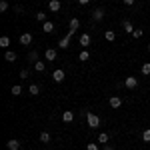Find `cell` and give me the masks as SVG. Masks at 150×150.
<instances>
[{
	"mask_svg": "<svg viewBox=\"0 0 150 150\" xmlns=\"http://www.w3.org/2000/svg\"><path fill=\"white\" fill-rule=\"evenodd\" d=\"M86 122H88V126H90V128H98V126H100V116H98V114H92V112H88V116H86Z\"/></svg>",
	"mask_w": 150,
	"mask_h": 150,
	"instance_id": "1",
	"label": "cell"
},
{
	"mask_svg": "<svg viewBox=\"0 0 150 150\" xmlns=\"http://www.w3.org/2000/svg\"><path fill=\"white\" fill-rule=\"evenodd\" d=\"M124 86H126L128 90L138 88V78H136V76H126V78H124Z\"/></svg>",
	"mask_w": 150,
	"mask_h": 150,
	"instance_id": "2",
	"label": "cell"
},
{
	"mask_svg": "<svg viewBox=\"0 0 150 150\" xmlns=\"http://www.w3.org/2000/svg\"><path fill=\"white\" fill-rule=\"evenodd\" d=\"M72 34H74V32H72V30H68V34H66L62 40H60V42H58V46L62 48V50H66V48L70 46V38H72Z\"/></svg>",
	"mask_w": 150,
	"mask_h": 150,
	"instance_id": "3",
	"label": "cell"
},
{
	"mask_svg": "<svg viewBox=\"0 0 150 150\" xmlns=\"http://www.w3.org/2000/svg\"><path fill=\"white\" fill-rule=\"evenodd\" d=\"M108 106H110V108H120V106H122V98H120V96H110V98H108Z\"/></svg>",
	"mask_w": 150,
	"mask_h": 150,
	"instance_id": "4",
	"label": "cell"
},
{
	"mask_svg": "<svg viewBox=\"0 0 150 150\" xmlns=\"http://www.w3.org/2000/svg\"><path fill=\"white\" fill-rule=\"evenodd\" d=\"M104 16H106L104 8H96V10H92V20H94V22H100Z\"/></svg>",
	"mask_w": 150,
	"mask_h": 150,
	"instance_id": "5",
	"label": "cell"
},
{
	"mask_svg": "<svg viewBox=\"0 0 150 150\" xmlns=\"http://www.w3.org/2000/svg\"><path fill=\"white\" fill-rule=\"evenodd\" d=\"M20 44H22V46H30V44H32V34H30V32L20 34Z\"/></svg>",
	"mask_w": 150,
	"mask_h": 150,
	"instance_id": "6",
	"label": "cell"
},
{
	"mask_svg": "<svg viewBox=\"0 0 150 150\" xmlns=\"http://www.w3.org/2000/svg\"><path fill=\"white\" fill-rule=\"evenodd\" d=\"M64 78H66V74H64V70H62V68L52 72V80H54V82H62Z\"/></svg>",
	"mask_w": 150,
	"mask_h": 150,
	"instance_id": "7",
	"label": "cell"
},
{
	"mask_svg": "<svg viewBox=\"0 0 150 150\" xmlns=\"http://www.w3.org/2000/svg\"><path fill=\"white\" fill-rule=\"evenodd\" d=\"M78 44H80L82 48H88L90 46V34H82L80 38H78Z\"/></svg>",
	"mask_w": 150,
	"mask_h": 150,
	"instance_id": "8",
	"label": "cell"
},
{
	"mask_svg": "<svg viewBox=\"0 0 150 150\" xmlns=\"http://www.w3.org/2000/svg\"><path fill=\"white\" fill-rule=\"evenodd\" d=\"M6 148L8 150H20V140H16V138H12L6 142Z\"/></svg>",
	"mask_w": 150,
	"mask_h": 150,
	"instance_id": "9",
	"label": "cell"
},
{
	"mask_svg": "<svg viewBox=\"0 0 150 150\" xmlns=\"http://www.w3.org/2000/svg\"><path fill=\"white\" fill-rule=\"evenodd\" d=\"M62 120H64L66 124H70V122L74 120V112H72V110H64V112H62Z\"/></svg>",
	"mask_w": 150,
	"mask_h": 150,
	"instance_id": "10",
	"label": "cell"
},
{
	"mask_svg": "<svg viewBox=\"0 0 150 150\" xmlns=\"http://www.w3.org/2000/svg\"><path fill=\"white\" fill-rule=\"evenodd\" d=\"M44 58H46L48 62H52V60H56V50H54V48H48L46 52H44Z\"/></svg>",
	"mask_w": 150,
	"mask_h": 150,
	"instance_id": "11",
	"label": "cell"
},
{
	"mask_svg": "<svg viewBox=\"0 0 150 150\" xmlns=\"http://www.w3.org/2000/svg\"><path fill=\"white\" fill-rule=\"evenodd\" d=\"M48 8H50V12H60V0H50Z\"/></svg>",
	"mask_w": 150,
	"mask_h": 150,
	"instance_id": "12",
	"label": "cell"
},
{
	"mask_svg": "<svg viewBox=\"0 0 150 150\" xmlns=\"http://www.w3.org/2000/svg\"><path fill=\"white\" fill-rule=\"evenodd\" d=\"M68 26H70V30H72V32H76V30L80 28V20H78V18H70Z\"/></svg>",
	"mask_w": 150,
	"mask_h": 150,
	"instance_id": "13",
	"label": "cell"
},
{
	"mask_svg": "<svg viewBox=\"0 0 150 150\" xmlns=\"http://www.w3.org/2000/svg\"><path fill=\"white\" fill-rule=\"evenodd\" d=\"M4 60H6V62H16V52L6 50V52H4Z\"/></svg>",
	"mask_w": 150,
	"mask_h": 150,
	"instance_id": "14",
	"label": "cell"
},
{
	"mask_svg": "<svg viewBox=\"0 0 150 150\" xmlns=\"http://www.w3.org/2000/svg\"><path fill=\"white\" fill-rule=\"evenodd\" d=\"M122 28H124V32H128V34H132V32H134V26H132L130 20H124V22H122Z\"/></svg>",
	"mask_w": 150,
	"mask_h": 150,
	"instance_id": "15",
	"label": "cell"
},
{
	"mask_svg": "<svg viewBox=\"0 0 150 150\" xmlns=\"http://www.w3.org/2000/svg\"><path fill=\"white\" fill-rule=\"evenodd\" d=\"M40 142H42V144H50V142H52V140H50V132H46V130L40 132Z\"/></svg>",
	"mask_w": 150,
	"mask_h": 150,
	"instance_id": "16",
	"label": "cell"
},
{
	"mask_svg": "<svg viewBox=\"0 0 150 150\" xmlns=\"http://www.w3.org/2000/svg\"><path fill=\"white\" fill-rule=\"evenodd\" d=\"M28 94H30V96H38V94H40L38 84H30V86H28Z\"/></svg>",
	"mask_w": 150,
	"mask_h": 150,
	"instance_id": "17",
	"label": "cell"
},
{
	"mask_svg": "<svg viewBox=\"0 0 150 150\" xmlns=\"http://www.w3.org/2000/svg\"><path fill=\"white\" fill-rule=\"evenodd\" d=\"M104 38H106L108 42H114L116 40V32L114 30H106V32H104Z\"/></svg>",
	"mask_w": 150,
	"mask_h": 150,
	"instance_id": "18",
	"label": "cell"
},
{
	"mask_svg": "<svg viewBox=\"0 0 150 150\" xmlns=\"http://www.w3.org/2000/svg\"><path fill=\"white\" fill-rule=\"evenodd\" d=\"M78 60H80V62H86V60H90V52H88V50H82L80 54H78Z\"/></svg>",
	"mask_w": 150,
	"mask_h": 150,
	"instance_id": "19",
	"label": "cell"
},
{
	"mask_svg": "<svg viewBox=\"0 0 150 150\" xmlns=\"http://www.w3.org/2000/svg\"><path fill=\"white\" fill-rule=\"evenodd\" d=\"M34 18L38 20V22H42V24L48 22V20H46V12H36V14H34Z\"/></svg>",
	"mask_w": 150,
	"mask_h": 150,
	"instance_id": "20",
	"label": "cell"
},
{
	"mask_svg": "<svg viewBox=\"0 0 150 150\" xmlns=\"http://www.w3.org/2000/svg\"><path fill=\"white\" fill-rule=\"evenodd\" d=\"M8 46H10V38H8V36H2V38H0V48H6V50H8Z\"/></svg>",
	"mask_w": 150,
	"mask_h": 150,
	"instance_id": "21",
	"label": "cell"
},
{
	"mask_svg": "<svg viewBox=\"0 0 150 150\" xmlns=\"http://www.w3.org/2000/svg\"><path fill=\"white\" fill-rule=\"evenodd\" d=\"M96 140H98V144H108V134H106V132H100Z\"/></svg>",
	"mask_w": 150,
	"mask_h": 150,
	"instance_id": "22",
	"label": "cell"
},
{
	"mask_svg": "<svg viewBox=\"0 0 150 150\" xmlns=\"http://www.w3.org/2000/svg\"><path fill=\"white\" fill-rule=\"evenodd\" d=\"M140 72H142L144 76H150V62H144V64L140 66Z\"/></svg>",
	"mask_w": 150,
	"mask_h": 150,
	"instance_id": "23",
	"label": "cell"
},
{
	"mask_svg": "<svg viewBox=\"0 0 150 150\" xmlns=\"http://www.w3.org/2000/svg\"><path fill=\"white\" fill-rule=\"evenodd\" d=\"M34 70L36 72H44V70H46V64H44L42 60H38V62L34 64Z\"/></svg>",
	"mask_w": 150,
	"mask_h": 150,
	"instance_id": "24",
	"label": "cell"
},
{
	"mask_svg": "<svg viewBox=\"0 0 150 150\" xmlns=\"http://www.w3.org/2000/svg\"><path fill=\"white\" fill-rule=\"evenodd\" d=\"M42 30H44L46 34H50V32H54V24H52V22H44V26H42Z\"/></svg>",
	"mask_w": 150,
	"mask_h": 150,
	"instance_id": "25",
	"label": "cell"
},
{
	"mask_svg": "<svg viewBox=\"0 0 150 150\" xmlns=\"http://www.w3.org/2000/svg\"><path fill=\"white\" fill-rule=\"evenodd\" d=\"M12 96H20V94H22V86H18V84H14V86H12Z\"/></svg>",
	"mask_w": 150,
	"mask_h": 150,
	"instance_id": "26",
	"label": "cell"
},
{
	"mask_svg": "<svg viewBox=\"0 0 150 150\" xmlns=\"http://www.w3.org/2000/svg\"><path fill=\"white\" fill-rule=\"evenodd\" d=\"M28 62H32V64H36V62H38V52H34V50H32V52L28 54Z\"/></svg>",
	"mask_w": 150,
	"mask_h": 150,
	"instance_id": "27",
	"label": "cell"
},
{
	"mask_svg": "<svg viewBox=\"0 0 150 150\" xmlns=\"http://www.w3.org/2000/svg\"><path fill=\"white\" fill-rule=\"evenodd\" d=\"M142 142H146V144L150 142V128H146V130L142 132Z\"/></svg>",
	"mask_w": 150,
	"mask_h": 150,
	"instance_id": "28",
	"label": "cell"
},
{
	"mask_svg": "<svg viewBox=\"0 0 150 150\" xmlns=\"http://www.w3.org/2000/svg\"><path fill=\"white\" fill-rule=\"evenodd\" d=\"M142 34H144V30H142V28H134V32H132L134 38H142Z\"/></svg>",
	"mask_w": 150,
	"mask_h": 150,
	"instance_id": "29",
	"label": "cell"
},
{
	"mask_svg": "<svg viewBox=\"0 0 150 150\" xmlns=\"http://www.w3.org/2000/svg\"><path fill=\"white\" fill-rule=\"evenodd\" d=\"M8 8H10V4H8L6 0H2V2H0V12H6Z\"/></svg>",
	"mask_w": 150,
	"mask_h": 150,
	"instance_id": "30",
	"label": "cell"
},
{
	"mask_svg": "<svg viewBox=\"0 0 150 150\" xmlns=\"http://www.w3.org/2000/svg\"><path fill=\"white\" fill-rule=\"evenodd\" d=\"M28 76H30V72H28L26 68H24V70H20V78H22V80H26Z\"/></svg>",
	"mask_w": 150,
	"mask_h": 150,
	"instance_id": "31",
	"label": "cell"
},
{
	"mask_svg": "<svg viewBox=\"0 0 150 150\" xmlns=\"http://www.w3.org/2000/svg\"><path fill=\"white\" fill-rule=\"evenodd\" d=\"M86 150H100V148H98V144H96V142H90V144L86 146Z\"/></svg>",
	"mask_w": 150,
	"mask_h": 150,
	"instance_id": "32",
	"label": "cell"
},
{
	"mask_svg": "<svg viewBox=\"0 0 150 150\" xmlns=\"http://www.w3.org/2000/svg\"><path fill=\"white\" fill-rule=\"evenodd\" d=\"M122 2H124V4H128V6H132V4H134L136 0H122Z\"/></svg>",
	"mask_w": 150,
	"mask_h": 150,
	"instance_id": "33",
	"label": "cell"
},
{
	"mask_svg": "<svg viewBox=\"0 0 150 150\" xmlns=\"http://www.w3.org/2000/svg\"><path fill=\"white\" fill-rule=\"evenodd\" d=\"M88 2H90V0H78V4H82V6H84V4H88Z\"/></svg>",
	"mask_w": 150,
	"mask_h": 150,
	"instance_id": "34",
	"label": "cell"
},
{
	"mask_svg": "<svg viewBox=\"0 0 150 150\" xmlns=\"http://www.w3.org/2000/svg\"><path fill=\"white\" fill-rule=\"evenodd\" d=\"M104 150H114V146H110V144H106V146H104Z\"/></svg>",
	"mask_w": 150,
	"mask_h": 150,
	"instance_id": "35",
	"label": "cell"
},
{
	"mask_svg": "<svg viewBox=\"0 0 150 150\" xmlns=\"http://www.w3.org/2000/svg\"><path fill=\"white\" fill-rule=\"evenodd\" d=\"M148 52H150V44H148Z\"/></svg>",
	"mask_w": 150,
	"mask_h": 150,
	"instance_id": "36",
	"label": "cell"
}]
</instances>
